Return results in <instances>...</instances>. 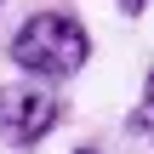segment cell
Returning <instances> with one entry per match:
<instances>
[{
	"label": "cell",
	"instance_id": "6da1fadb",
	"mask_svg": "<svg viewBox=\"0 0 154 154\" xmlns=\"http://www.w3.org/2000/svg\"><path fill=\"white\" fill-rule=\"evenodd\" d=\"M91 57V34L74 11H34L11 34V63L34 80H69Z\"/></svg>",
	"mask_w": 154,
	"mask_h": 154
},
{
	"label": "cell",
	"instance_id": "7a4b0ae2",
	"mask_svg": "<svg viewBox=\"0 0 154 154\" xmlns=\"http://www.w3.org/2000/svg\"><path fill=\"white\" fill-rule=\"evenodd\" d=\"M57 120H63V97H51L46 80L29 74V80L0 86V137L11 149H34L46 131H57Z\"/></svg>",
	"mask_w": 154,
	"mask_h": 154
},
{
	"label": "cell",
	"instance_id": "3957f363",
	"mask_svg": "<svg viewBox=\"0 0 154 154\" xmlns=\"http://www.w3.org/2000/svg\"><path fill=\"white\" fill-rule=\"evenodd\" d=\"M131 131L154 143V74H149V86H143V103H137V114H131Z\"/></svg>",
	"mask_w": 154,
	"mask_h": 154
},
{
	"label": "cell",
	"instance_id": "277c9868",
	"mask_svg": "<svg viewBox=\"0 0 154 154\" xmlns=\"http://www.w3.org/2000/svg\"><path fill=\"white\" fill-rule=\"evenodd\" d=\"M114 6H120V11H126V17H137V11H143V6H149V0H114Z\"/></svg>",
	"mask_w": 154,
	"mask_h": 154
},
{
	"label": "cell",
	"instance_id": "5b68a950",
	"mask_svg": "<svg viewBox=\"0 0 154 154\" xmlns=\"http://www.w3.org/2000/svg\"><path fill=\"white\" fill-rule=\"evenodd\" d=\"M74 154H97V149H86V143H80V149H74Z\"/></svg>",
	"mask_w": 154,
	"mask_h": 154
}]
</instances>
